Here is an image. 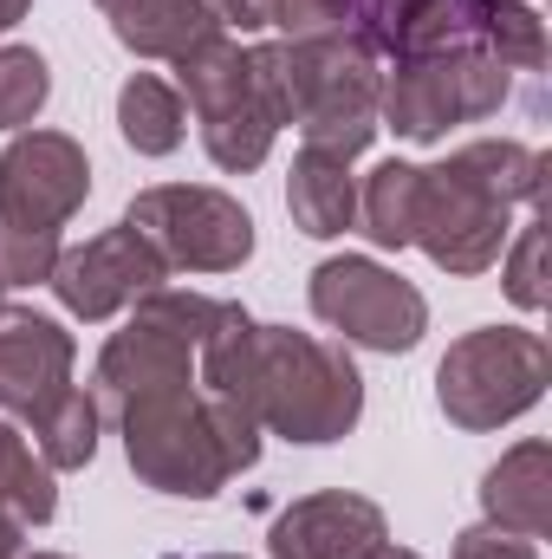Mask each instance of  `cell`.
<instances>
[{"label":"cell","mask_w":552,"mask_h":559,"mask_svg":"<svg viewBox=\"0 0 552 559\" xmlns=\"http://www.w3.org/2000/svg\"><path fill=\"white\" fill-rule=\"evenodd\" d=\"M221 306L228 299L156 286L98 352V404L118 417L124 455L156 495L208 501L228 475L261 462V423L235 397L208 391L195 371V352L221 325Z\"/></svg>","instance_id":"1"},{"label":"cell","mask_w":552,"mask_h":559,"mask_svg":"<svg viewBox=\"0 0 552 559\" xmlns=\"http://www.w3.org/2000/svg\"><path fill=\"white\" fill-rule=\"evenodd\" d=\"M195 371L208 391L235 397L261 429L292 442H338L364 411V378L345 345L254 325L241 306H221V325L202 338Z\"/></svg>","instance_id":"2"},{"label":"cell","mask_w":552,"mask_h":559,"mask_svg":"<svg viewBox=\"0 0 552 559\" xmlns=\"http://www.w3.org/2000/svg\"><path fill=\"white\" fill-rule=\"evenodd\" d=\"M547 156L527 143H468L435 169H416L410 248L448 274H481L507 248V222L520 202H540Z\"/></svg>","instance_id":"3"},{"label":"cell","mask_w":552,"mask_h":559,"mask_svg":"<svg viewBox=\"0 0 552 559\" xmlns=\"http://www.w3.org/2000/svg\"><path fill=\"white\" fill-rule=\"evenodd\" d=\"M274 52V92H279V124H299L312 150L358 156L377 138V52L358 26H325L299 33Z\"/></svg>","instance_id":"4"},{"label":"cell","mask_w":552,"mask_h":559,"mask_svg":"<svg viewBox=\"0 0 552 559\" xmlns=\"http://www.w3.org/2000/svg\"><path fill=\"white\" fill-rule=\"evenodd\" d=\"M182 72V92L195 105V124H202V150L215 156V169H261L279 124V92H274V52L267 46H235L228 33L208 39L202 52L176 59Z\"/></svg>","instance_id":"5"},{"label":"cell","mask_w":552,"mask_h":559,"mask_svg":"<svg viewBox=\"0 0 552 559\" xmlns=\"http://www.w3.org/2000/svg\"><path fill=\"white\" fill-rule=\"evenodd\" d=\"M547 365V338L527 325L468 332L461 345H448V358L435 371V404L461 429H501V423H514L520 411L540 404Z\"/></svg>","instance_id":"6"},{"label":"cell","mask_w":552,"mask_h":559,"mask_svg":"<svg viewBox=\"0 0 552 559\" xmlns=\"http://www.w3.org/2000/svg\"><path fill=\"white\" fill-rule=\"evenodd\" d=\"M124 222L163 254V267L182 274H235L254 254V215L208 182H156Z\"/></svg>","instance_id":"7"},{"label":"cell","mask_w":552,"mask_h":559,"mask_svg":"<svg viewBox=\"0 0 552 559\" xmlns=\"http://www.w3.org/2000/svg\"><path fill=\"white\" fill-rule=\"evenodd\" d=\"M507 98V72L481 52V46H455V52H422L397 59V79H384L377 111L397 138H442L448 124H475L494 118Z\"/></svg>","instance_id":"8"},{"label":"cell","mask_w":552,"mask_h":559,"mask_svg":"<svg viewBox=\"0 0 552 559\" xmlns=\"http://www.w3.org/2000/svg\"><path fill=\"white\" fill-rule=\"evenodd\" d=\"M312 312L364 345V352H410L429 325V306L410 280H397L391 267L364 261V254H345V261H319L312 267Z\"/></svg>","instance_id":"9"},{"label":"cell","mask_w":552,"mask_h":559,"mask_svg":"<svg viewBox=\"0 0 552 559\" xmlns=\"http://www.w3.org/2000/svg\"><path fill=\"white\" fill-rule=\"evenodd\" d=\"M92 195V163L65 131H20L0 156V222L59 235Z\"/></svg>","instance_id":"10"},{"label":"cell","mask_w":552,"mask_h":559,"mask_svg":"<svg viewBox=\"0 0 552 559\" xmlns=\"http://www.w3.org/2000/svg\"><path fill=\"white\" fill-rule=\"evenodd\" d=\"M163 280H169L163 254L143 241L131 222H118V228L92 235L85 248L59 254V267H52V293H59V306L79 312V319H111V312L137 306L143 293H156Z\"/></svg>","instance_id":"11"},{"label":"cell","mask_w":552,"mask_h":559,"mask_svg":"<svg viewBox=\"0 0 552 559\" xmlns=\"http://www.w3.org/2000/svg\"><path fill=\"white\" fill-rule=\"evenodd\" d=\"M72 358H79V345L65 325H52L39 312H7L0 319V411L33 429L72 391Z\"/></svg>","instance_id":"12"},{"label":"cell","mask_w":552,"mask_h":559,"mask_svg":"<svg viewBox=\"0 0 552 559\" xmlns=\"http://www.w3.org/2000/svg\"><path fill=\"white\" fill-rule=\"evenodd\" d=\"M384 540L391 534H384L377 501L332 488V495L292 501L274 521V540L267 547H274V559H371Z\"/></svg>","instance_id":"13"},{"label":"cell","mask_w":552,"mask_h":559,"mask_svg":"<svg viewBox=\"0 0 552 559\" xmlns=\"http://www.w3.org/2000/svg\"><path fill=\"white\" fill-rule=\"evenodd\" d=\"M481 20H488V0H364V39L371 52H391V59L481 46Z\"/></svg>","instance_id":"14"},{"label":"cell","mask_w":552,"mask_h":559,"mask_svg":"<svg viewBox=\"0 0 552 559\" xmlns=\"http://www.w3.org/2000/svg\"><path fill=\"white\" fill-rule=\"evenodd\" d=\"M98 13L143 59H189L208 39H221V20L208 0H98Z\"/></svg>","instance_id":"15"},{"label":"cell","mask_w":552,"mask_h":559,"mask_svg":"<svg viewBox=\"0 0 552 559\" xmlns=\"http://www.w3.org/2000/svg\"><path fill=\"white\" fill-rule=\"evenodd\" d=\"M481 508L494 527H514L527 540H540L552 527V449L547 442H520L507 449L488 481H481Z\"/></svg>","instance_id":"16"},{"label":"cell","mask_w":552,"mask_h":559,"mask_svg":"<svg viewBox=\"0 0 552 559\" xmlns=\"http://www.w3.org/2000/svg\"><path fill=\"white\" fill-rule=\"evenodd\" d=\"M286 209L299 222V235L312 241H332L358 222V182H351V156H332V150H299L292 163V182H286Z\"/></svg>","instance_id":"17"},{"label":"cell","mask_w":552,"mask_h":559,"mask_svg":"<svg viewBox=\"0 0 552 559\" xmlns=\"http://www.w3.org/2000/svg\"><path fill=\"white\" fill-rule=\"evenodd\" d=\"M118 131L137 156H169L182 131H189V105L176 85H163L156 72H137L124 92H118Z\"/></svg>","instance_id":"18"},{"label":"cell","mask_w":552,"mask_h":559,"mask_svg":"<svg viewBox=\"0 0 552 559\" xmlns=\"http://www.w3.org/2000/svg\"><path fill=\"white\" fill-rule=\"evenodd\" d=\"M0 514L20 521V527H46L59 514V488H52V468L39 462V449L0 423Z\"/></svg>","instance_id":"19"},{"label":"cell","mask_w":552,"mask_h":559,"mask_svg":"<svg viewBox=\"0 0 552 559\" xmlns=\"http://www.w3.org/2000/svg\"><path fill=\"white\" fill-rule=\"evenodd\" d=\"M33 449H39L46 468H85L98 455V397L72 384L46 417L33 423Z\"/></svg>","instance_id":"20"},{"label":"cell","mask_w":552,"mask_h":559,"mask_svg":"<svg viewBox=\"0 0 552 559\" xmlns=\"http://www.w3.org/2000/svg\"><path fill=\"white\" fill-rule=\"evenodd\" d=\"M221 26H241V33H261V26H286L292 39L299 33H325V26H351L358 20V0H208Z\"/></svg>","instance_id":"21"},{"label":"cell","mask_w":552,"mask_h":559,"mask_svg":"<svg viewBox=\"0 0 552 559\" xmlns=\"http://www.w3.org/2000/svg\"><path fill=\"white\" fill-rule=\"evenodd\" d=\"M410 215H416V163H377L358 195V222L377 248H410Z\"/></svg>","instance_id":"22"},{"label":"cell","mask_w":552,"mask_h":559,"mask_svg":"<svg viewBox=\"0 0 552 559\" xmlns=\"http://www.w3.org/2000/svg\"><path fill=\"white\" fill-rule=\"evenodd\" d=\"M481 52L501 72H540L547 66V20L533 13V0H488Z\"/></svg>","instance_id":"23"},{"label":"cell","mask_w":552,"mask_h":559,"mask_svg":"<svg viewBox=\"0 0 552 559\" xmlns=\"http://www.w3.org/2000/svg\"><path fill=\"white\" fill-rule=\"evenodd\" d=\"M46 92H52V72L33 46H0V131L33 124Z\"/></svg>","instance_id":"24"},{"label":"cell","mask_w":552,"mask_h":559,"mask_svg":"<svg viewBox=\"0 0 552 559\" xmlns=\"http://www.w3.org/2000/svg\"><path fill=\"white\" fill-rule=\"evenodd\" d=\"M59 235H39V228H13V222H0V293L7 286H39V280H52L59 267Z\"/></svg>","instance_id":"25"},{"label":"cell","mask_w":552,"mask_h":559,"mask_svg":"<svg viewBox=\"0 0 552 559\" xmlns=\"http://www.w3.org/2000/svg\"><path fill=\"white\" fill-rule=\"evenodd\" d=\"M540 254H547V222L533 215L527 228H520V248L507 254V293H514V306H547V286H540Z\"/></svg>","instance_id":"26"},{"label":"cell","mask_w":552,"mask_h":559,"mask_svg":"<svg viewBox=\"0 0 552 559\" xmlns=\"http://www.w3.org/2000/svg\"><path fill=\"white\" fill-rule=\"evenodd\" d=\"M455 559H540L533 554V540L527 534H514V527H468L461 540H455Z\"/></svg>","instance_id":"27"},{"label":"cell","mask_w":552,"mask_h":559,"mask_svg":"<svg viewBox=\"0 0 552 559\" xmlns=\"http://www.w3.org/2000/svg\"><path fill=\"white\" fill-rule=\"evenodd\" d=\"M20 534H26V527L0 514V559H20Z\"/></svg>","instance_id":"28"},{"label":"cell","mask_w":552,"mask_h":559,"mask_svg":"<svg viewBox=\"0 0 552 559\" xmlns=\"http://www.w3.org/2000/svg\"><path fill=\"white\" fill-rule=\"evenodd\" d=\"M26 7H33V0H0V33H7V26H20V20H26Z\"/></svg>","instance_id":"29"},{"label":"cell","mask_w":552,"mask_h":559,"mask_svg":"<svg viewBox=\"0 0 552 559\" xmlns=\"http://www.w3.org/2000/svg\"><path fill=\"white\" fill-rule=\"evenodd\" d=\"M371 559H416V554H410V547H391V540H384V547H377Z\"/></svg>","instance_id":"30"},{"label":"cell","mask_w":552,"mask_h":559,"mask_svg":"<svg viewBox=\"0 0 552 559\" xmlns=\"http://www.w3.org/2000/svg\"><path fill=\"white\" fill-rule=\"evenodd\" d=\"M26 559H65V554H26Z\"/></svg>","instance_id":"31"},{"label":"cell","mask_w":552,"mask_h":559,"mask_svg":"<svg viewBox=\"0 0 552 559\" xmlns=\"http://www.w3.org/2000/svg\"><path fill=\"white\" fill-rule=\"evenodd\" d=\"M215 559H241V554H215Z\"/></svg>","instance_id":"32"},{"label":"cell","mask_w":552,"mask_h":559,"mask_svg":"<svg viewBox=\"0 0 552 559\" xmlns=\"http://www.w3.org/2000/svg\"><path fill=\"white\" fill-rule=\"evenodd\" d=\"M0 319H7V299H0Z\"/></svg>","instance_id":"33"}]
</instances>
